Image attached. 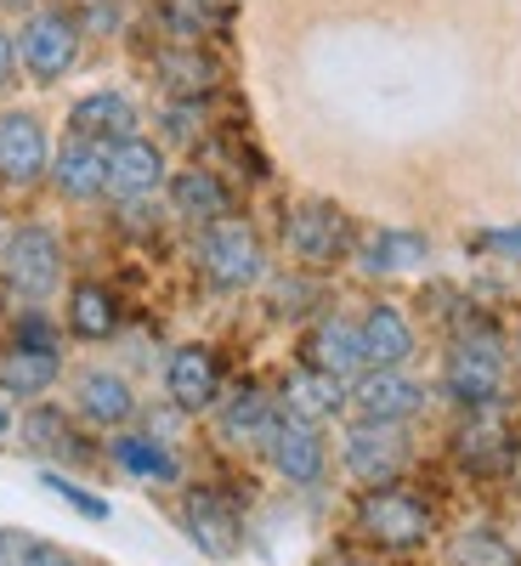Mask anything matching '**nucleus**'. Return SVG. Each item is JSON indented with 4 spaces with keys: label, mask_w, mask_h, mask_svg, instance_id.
Instances as JSON below:
<instances>
[{
    "label": "nucleus",
    "mask_w": 521,
    "mask_h": 566,
    "mask_svg": "<svg viewBox=\"0 0 521 566\" xmlns=\"http://www.w3.org/2000/svg\"><path fill=\"white\" fill-rule=\"evenodd\" d=\"M341 453H346V470L363 488H386V482L403 476V464H408V437L397 431V424L357 419L346 431V442H341Z\"/></svg>",
    "instance_id": "obj_7"
},
{
    "label": "nucleus",
    "mask_w": 521,
    "mask_h": 566,
    "mask_svg": "<svg viewBox=\"0 0 521 566\" xmlns=\"http://www.w3.org/2000/svg\"><path fill=\"white\" fill-rule=\"evenodd\" d=\"M357 335H363V363L368 368H403L414 357V328L397 306H368Z\"/></svg>",
    "instance_id": "obj_15"
},
{
    "label": "nucleus",
    "mask_w": 521,
    "mask_h": 566,
    "mask_svg": "<svg viewBox=\"0 0 521 566\" xmlns=\"http://www.w3.org/2000/svg\"><path fill=\"white\" fill-rule=\"evenodd\" d=\"M18 340H23V346L58 352V335H52V323H45V317H23V323H18Z\"/></svg>",
    "instance_id": "obj_33"
},
{
    "label": "nucleus",
    "mask_w": 521,
    "mask_h": 566,
    "mask_svg": "<svg viewBox=\"0 0 521 566\" xmlns=\"http://www.w3.org/2000/svg\"><path fill=\"white\" fill-rule=\"evenodd\" d=\"M165 187H170L176 216H187V221L210 227V221H221V216H227V187H221L210 170H176Z\"/></svg>",
    "instance_id": "obj_21"
},
{
    "label": "nucleus",
    "mask_w": 521,
    "mask_h": 566,
    "mask_svg": "<svg viewBox=\"0 0 521 566\" xmlns=\"http://www.w3.org/2000/svg\"><path fill=\"white\" fill-rule=\"evenodd\" d=\"M52 181L63 199H97L108 193V142L97 136H69L52 154Z\"/></svg>",
    "instance_id": "obj_12"
},
{
    "label": "nucleus",
    "mask_w": 521,
    "mask_h": 566,
    "mask_svg": "<svg viewBox=\"0 0 521 566\" xmlns=\"http://www.w3.org/2000/svg\"><path fill=\"white\" fill-rule=\"evenodd\" d=\"M477 244H482V250H493V255H510V261H521V227H493V232H482Z\"/></svg>",
    "instance_id": "obj_32"
},
{
    "label": "nucleus",
    "mask_w": 521,
    "mask_h": 566,
    "mask_svg": "<svg viewBox=\"0 0 521 566\" xmlns=\"http://www.w3.org/2000/svg\"><path fill=\"white\" fill-rule=\"evenodd\" d=\"M346 408V386L335 380V374H323V368H295L290 380H283V413H301V419H335Z\"/></svg>",
    "instance_id": "obj_19"
},
{
    "label": "nucleus",
    "mask_w": 521,
    "mask_h": 566,
    "mask_svg": "<svg viewBox=\"0 0 521 566\" xmlns=\"http://www.w3.org/2000/svg\"><path fill=\"white\" fill-rule=\"evenodd\" d=\"M34 538L29 533H12V527H0V566H29L34 560Z\"/></svg>",
    "instance_id": "obj_31"
},
{
    "label": "nucleus",
    "mask_w": 521,
    "mask_h": 566,
    "mask_svg": "<svg viewBox=\"0 0 521 566\" xmlns=\"http://www.w3.org/2000/svg\"><path fill=\"white\" fill-rule=\"evenodd\" d=\"M306 363L323 368V374H335V380H346V374L368 368V363H363V335H357V323L323 317L312 335H306Z\"/></svg>",
    "instance_id": "obj_16"
},
{
    "label": "nucleus",
    "mask_w": 521,
    "mask_h": 566,
    "mask_svg": "<svg viewBox=\"0 0 521 566\" xmlns=\"http://www.w3.org/2000/svg\"><path fill=\"white\" fill-rule=\"evenodd\" d=\"M0 277H7V290L23 295V301H45L58 290V277H63V244H58V232H45V227H18L7 250H0Z\"/></svg>",
    "instance_id": "obj_4"
},
{
    "label": "nucleus",
    "mask_w": 521,
    "mask_h": 566,
    "mask_svg": "<svg viewBox=\"0 0 521 566\" xmlns=\"http://www.w3.org/2000/svg\"><path fill=\"white\" fill-rule=\"evenodd\" d=\"M29 566H80V560H74V555H63V549H52V544H40Z\"/></svg>",
    "instance_id": "obj_36"
},
{
    "label": "nucleus",
    "mask_w": 521,
    "mask_h": 566,
    "mask_svg": "<svg viewBox=\"0 0 521 566\" xmlns=\"http://www.w3.org/2000/svg\"><path fill=\"white\" fill-rule=\"evenodd\" d=\"M425 255H431V244H425V232L386 227V232H374V239L357 250V266H363L368 277H397V272L425 266Z\"/></svg>",
    "instance_id": "obj_18"
},
{
    "label": "nucleus",
    "mask_w": 521,
    "mask_h": 566,
    "mask_svg": "<svg viewBox=\"0 0 521 566\" xmlns=\"http://www.w3.org/2000/svg\"><path fill=\"white\" fill-rule=\"evenodd\" d=\"M194 119H199V108H194V103H176V108L165 114V125H170V136H176V142L194 136Z\"/></svg>",
    "instance_id": "obj_34"
},
{
    "label": "nucleus",
    "mask_w": 521,
    "mask_h": 566,
    "mask_svg": "<svg viewBox=\"0 0 521 566\" xmlns=\"http://www.w3.org/2000/svg\"><path fill=\"white\" fill-rule=\"evenodd\" d=\"M58 352H45V346H12L7 357H0V391L7 397H40L45 386L58 380Z\"/></svg>",
    "instance_id": "obj_20"
},
{
    "label": "nucleus",
    "mask_w": 521,
    "mask_h": 566,
    "mask_svg": "<svg viewBox=\"0 0 521 566\" xmlns=\"http://www.w3.org/2000/svg\"><path fill=\"white\" fill-rule=\"evenodd\" d=\"M69 125H74V136L125 142V136H136V103L125 97V91H91V97L74 103Z\"/></svg>",
    "instance_id": "obj_17"
},
{
    "label": "nucleus",
    "mask_w": 521,
    "mask_h": 566,
    "mask_svg": "<svg viewBox=\"0 0 521 566\" xmlns=\"http://www.w3.org/2000/svg\"><path fill=\"white\" fill-rule=\"evenodd\" d=\"M165 391L176 408H210L221 397V368L205 346H181L165 363Z\"/></svg>",
    "instance_id": "obj_13"
},
{
    "label": "nucleus",
    "mask_w": 521,
    "mask_h": 566,
    "mask_svg": "<svg viewBox=\"0 0 521 566\" xmlns=\"http://www.w3.org/2000/svg\"><path fill=\"white\" fill-rule=\"evenodd\" d=\"M40 488H52L63 504H74L85 522H108V499H97V493H85L80 482H69V476H58V470H40Z\"/></svg>",
    "instance_id": "obj_29"
},
{
    "label": "nucleus",
    "mask_w": 521,
    "mask_h": 566,
    "mask_svg": "<svg viewBox=\"0 0 521 566\" xmlns=\"http://www.w3.org/2000/svg\"><path fill=\"white\" fill-rule=\"evenodd\" d=\"M283 244H290V255L301 266H335L346 255V244H352V221H346L341 205L312 199V205H301L290 221H283Z\"/></svg>",
    "instance_id": "obj_6"
},
{
    "label": "nucleus",
    "mask_w": 521,
    "mask_h": 566,
    "mask_svg": "<svg viewBox=\"0 0 521 566\" xmlns=\"http://www.w3.org/2000/svg\"><path fill=\"white\" fill-rule=\"evenodd\" d=\"M346 402L363 419H374V424H403V419H414L425 408V386H414L403 368H368L363 380L352 386Z\"/></svg>",
    "instance_id": "obj_10"
},
{
    "label": "nucleus",
    "mask_w": 521,
    "mask_h": 566,
    "mask_svg": "<svg viewBox=\"0 0 521 566\" xmlns=\"http://www.w3.org/2000/svg\"><path fill=\"white\" fill-rule=\"evenodd\" d=\"M454 560H459V566H515V555H510L493 533H465V538L454 544Z\"/></svg>",
    "instance_id": "obj_30"
},
{
    "label": "nucleus",
    "mask_w": 521,
    "mask_h": 566,
    "mask_svg": "<svg viewBox=\"0 0 521 566\" xmlns=\"http://www.w3.org/2000/svg\"><path fill=\"white\" fill-rule=\"evenodd\" d=\"M442 386H448V397L465 402L470 413L493 408L499 391H504V346H499V335H488V328H470V335H459L454 352H448V368H442Z\"/></svg>",
    "instance_id": "obj_1"
},
{
    "label": "nucleus",
    "mask_w": 521,
    "mask_h": 566,
    "mask_svg": "<svg viewBox=\"0 0 521 566\" xmlns=\"http://www.w3.org/2000/svg\"><path fill=\"white\" fill-rule=\"evenodd\" d=\"M80 413H85L91 424H125V419L136 413V397H131V386L119 380V374L91 368L85 380H80Z\"/></svg>",
    "instance_id": "obj_22"
},
{
    "label": "nucleus",
    "mask_w": 521,
    "mask_h": 566,
    "mask_svg": "<svg viewBox=\"0 0 521 566\" xmlns=\"http://www.w3.org/2000/svg\"><path fill=\"white\" fill-rule=\"evenodd\" d=\"M7 7H29V0H7Z\"/></svg>",
    "instance_id": "obj_39"
},
{
    "label": "nucleus",
    "mask_w": 521,
    "mask_h": 566,
    "mask_svg": "<svg viewBox=\"0 0 521 566\" xmlns=\"http://www.w3.org/2000/svg\"><path fill=\"white\" fill-rule=\"evenodd\" d=\"M272 424H278L272 402H267L261 391H239V397L227 402V413H221V437H227V442H256V448H267Z\"/></svg>",
    "instance_id": "obj_26"
},
{
    "label": "nucleus",
    "mask_w": 521,
    "mask_h": 566,
    "mask_svg": "<svg viewBox=\"0 0 521 566\" xmlns=\"http://www.w3.org/2000/svg\"><path fill=\"white\" fill-rule=\"evenodd\" d=\"M357 527L363 538H374L381 549H419L431 538V504L403 493V488H368L363 504H357Z\"/></svg>",
    "instance_id": "obj_3"
},
{
    "label": "nucleus",
    "mask_w": 521,
    "mask_h": 566,
    "mask_svg": "<svg viewBox=\"0 0 521 566\" xmlns=\"http://www.w3.org/2000/svg\"><path fill=\"white\" fill-rule=\"evenodd\" d=\"M7 424H12V419H7V408H0V431H7Z\"/></svg>",
    "instance_id": "obj_37"
},
{
    "label": "nucleus",
    "mask_w": 521,
    "mask_h": 566,
    "mask_svg": "<svg viewBox=\"0 0 521 566\" xmlns=\"http://www.w3.org/2000/svg\"><path fill=\"white\" fill-rule=\"evenodd\" d=\"M341 566H368V560H341Z\"/></svg>",
    "instance_id": "obj_38"
},
{
    "label": "nucleus",
    "mask_w": 521,
    "mask_h": 566,
    "mask_svg": "<svg viewBox=\"0 0 521 566\" xmlns=\"http://www.w3.org/2000/svg\"><path fill=\"white\" fill-rule=\"evenodd\" d=\"M23 431H29V442H34L40 453H63V459H80V453H85V448L74 442V431H69V424H63L52 408H34Z\"/></svg>",
    "instance_id": "obj_28"
},
{
    "label": "nucleus",
    "mask_w": 521,
    "mask_h": 566,
    "mask_svg": "<svg viewBox=\"0 0 521 566\" xmlns=\"http://www.w3.org/2000/svg\"><path fill=\"white\" fill-rule=\"evenodd\" d=\"M159 80L176 91V97H187V103H199L205 91L216 85V63L199 52V45H170V52H159Z\"/></svg>",
    "instance_id": "obj_23"
},
{
    "label": "nucleus",
    "mask_w": 521,
    "mask_h": 566,
    "mask_svg": "<svg viewBox=\"0 0 521 566\" xmlns=\"http://www.w3.org/2000/svg\"><path fill=\"white\" fill-rule=\"evenodd\" d=\"M510 453H515V442H510V431L488 413V408H477V419L459 431V459L465 464H477V470H499V464H510Z\"/></svg>",
    "instance_id": "obj_24"
},
{
    "label": "nucleus",
    "mask_w": 521,
    "mask_h": 566,
    "mask_svg": "<svg viewBox=\"0 0 521 566\" xmlns=\"http://www.w3.org/2000/svg\"><path fill=\"white\" fill-rule=\"evenodd\" d=\"M199 261H205V277L216 283V290H250V283H261V272H267V250L256 239V227L232 221V216L205 227Z\"/></svg>",
    "instance_id": "obj_2"
},
{
    "label": "nucleus",
    "mask_w": 521,
    "mask_h": 566,
    "mask_svg": "<svg viewBox=\"0 0 521 566\" xmlns=\"http://www.w3.org/2000/svg\"><path fill=\"white\" fill-rule=\"evenodd\" d=\"M80 57V23L69 12H34L18 34V63L29 69V80L40 85H52L74 69Z\"/></svg>",
    "instance_id": "obj_5"
},
{
    "label": "nucleus",
    "mask_w": 521,
    "mask_h": 566,
    "mask_svg": "<svg viewBox=\"0 0 521 566\" xmlns=\"http://www.w3.org/2000/svg\"><path fill=\"white\" fill-rule=\"evenodd\" d=\"M12 74H18V40L0 29V85H12Z\"/></svg>",
    "instance_id": "obj_35"
},
{
    "label": "nucleus",
    "mask_w": 521,
    "mask_h": 566,
    "mask_svg": "<svg viewBox=\"0 0 521 566\" xmlns=\"http://www.w3.org/2000/svg\"><path fill=\"white\" fill-rule=\"evenodd\" d=\"M267 453H272V464H278V476L295 482V488H312V482L323 476V464H329L317 424L301 419V413H278L272 437H267Z\"/></svg>",
    "instance_id": "obj_9"
},
{
    "label": "nucleus",
    "mask_w": 521,
    "mask_h": 566,
    "mask_svg": "<svg viewBox=\"0 0 521 566\" xmlns=\"http://www.w3.org/2000/svg\"><path fill=\"white\" fill-rule=\"evenodd\" d=\"M165 154L154 148L148 136H125V142H108V193L125 199V205H142L165 187Z\"/></svg>",
    "instance_id": "obj_8"
},
{
    "label": "nucleus",
    "mask_w": 521,
    "mask_h": 566,
    "mask_svg": "<svg viewBox=\"0 0 521 566\" xmlns=\"http://www.w3.org/2000/svg\"><path fill=\"white\" fill-rule=\"evenodd\" d=\"M69 328L80 340H108L119 328V306H114V295L103 290V283H80V290L69 295Z\"/></svg>",
    "instance_id": "obj_25"
},
{
    "label": "nucleus",
    "mask_w": 521,
    "mask_h": 566,
    "mask_svg": "<svg viewBox=\"0 0 521 566\" xmlns=\"http://www.w3.org/2000/svg\"><path fill=\"white\" fill-rule=\"evenodd\" d=\"M181 527L199 544V555H210V560H227L232 549H239V515H232L216 493H187Z\"/></svg>",
    "instance_id": "obj_14"
},
{
    "label": "nucleus",
    "mask_w": 521,
    "mask_h": 566,
    "mask_svg": "<svg viewBox=\"0 0 521 566\" xmlns=\"http://www.w3.org/2000/svg\"><path fill=\"white\" fill-rule=\"evenodd\" d=\"M52 170V142L34 114H0V176L12 187H29Z\"/></svg>",
    "instance_id": "obj_11"
},
{
    "label": "nucleus",
    "mask_w": 521,
    "mask_h": 566,
    "mask_svg": "<svg viewBox=\"0 0 521 566\" xmlns=\"http://www.w3.org/2000/svg\"><path fill=\"white\" fill-rule=\"evenodd\" d=\"M114 459H119V470H131V476H154V482H170L176 476V459L154 437H119L114 442Z\"/></svg>",
    "instance_id": "obj_27"
}]
</instances>
